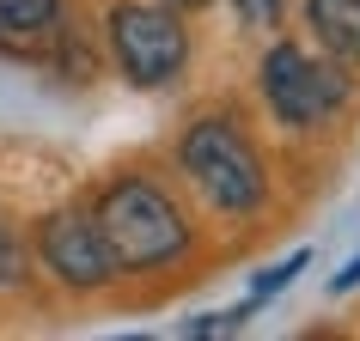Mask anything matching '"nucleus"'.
<instances>
[{"label":"nucleus","instance_id":"obj_8","mask_svg":"<svg viewBox=\"0 0 360 341\" xmlns=\"http://www.w3.org/2000/svg\"><path fill=\"white\" fill-rule=\"evenodd\" d=\"M305 268H311V250H293V256H287V262L263 268V274H257V281H250V305H269V299H275V293H287V286L300 281Z\"/></svg>","mask_w":360,"mask_h":341},{"label":"nucleus","instance_id":"obj_10","mask_svg":"<svg viewBox=\"0 0 360 341\" xmlns=\"http://www.w3.org/2000/svg\"><path fill=\"white\" fill-rule=\"evenodd\" d=\"M19 281V244H13V232L0 226V286Z\"/></svg>","mask_w":360,"mask_h":341},{"label":"nucleus","instance_id":"obj_5","mask_svg":"<svg viewBox=\"0 0 360 341\" xmlns=\"http://www.w3.org/2000/svg\"><path fill=\"white\" fill-rule=\"evenodd\" d=\"M37 256H43V268H49L61 286H74V293H98V286L116 281L110 244H104L98 220L79 213V208H61V213H49L37 226Z\"/></svg>","mask_w":360,"mask_h":341},{"label":"nucleus","instance_id":"obj_1","mask_svg":"<svg viewBox=\"0 0 360 341\" xmlns=\"http://www.w3.org/2000/svg\"><path fill=\"white\" fill-rule=\"evenodd\" d=\"M98 232L116 256V274H153L190 250V220L153 177H122L98 201Z\"/></svg>","mask_w":360,"mask_h":341},{"label":"nucleus","instance_id":"obj_7","mask_svg":"<svg viewBox=\"0 0 360 341\" xmlns=\"http://www.w3.org/2000/svg\"><path fill=\"white\" fill-rule=\"evenodd\" d=\"M305 25L330 61L360 67V0H305Z\"/></svg>","mask_w":360,"mask_h":341},{"label":"nucleus","instance_id":"obj_3","mask_svg":"<svg viewBox=\"0 0 360 341\" xmlns=\"http://www.w3.org/2000/svg\"><path fill=\"white\" fill-rule=\"evenodd\" d=\"M257 92L281 128L305 134V128H323L354 98V74L330 55L300 49V43H269V55L257 61Z\"/></svg>","mask_w":360,"mask_h":341},{"label":"nucleus","instance_id":"obj_4","mask_svg":"<svg viewBox=\"0 0 360 341\" xmlns=\"http://www.w3.org/2000/svg\"><path fill=\"white\" fill-rule=\"evenodd\" d=\"M110 55L122 67L129 86L141 92H159L184 74L190 61V31H184V13H171L165 0H116L110 6Z\"/></svg>","mask_w":360,"mask_h":341},{"label":"nucleus","instance_id":"obj_6","mask_svg":"<svg viewBox=\"0 0 360 341\" xmlns=\"http://www.w3.org/2000/svg\"><path fill=\"white\" fill-rule=\"evenodd\" d=\"M68 0H0V49L13 55H37L43 43L61 37Z\"/></svg>","mask_w":360,"mask_h":341},{"label":"nucleus","instance_id":"obj_2","mask_svg":"<svg viewBox=\"0 0 360 341\" xmlns=\"http://www.w3.org/2000/svg\"><path fill=\"white\" fill-rule=\"evenodd\" d=\"M177 165L202 189V201L214 213H226V220H250L269 201L263 152L250 147V134L232 116H195L184 128V140H177Z\"/></svg>","mask_w":360,"mask_h":341},{"label":"nucleus","instance_id":"obj_11","mask_svg":"<svg viewBox=\"0 0 360 341\" xmlns=\"http://www.w3.org/2000/svg\"><path fill=\"white\" fill-rule=\"evenodd\" d=\"M354 286H360V256H354V262H348V268H342L336 281H330V293H354Z\"/></svg>","mask_w":360,"mask_h":341},{"label":"nucleus","instance_id":"obj_12","mask_svg":"<svg viewBox=\"0 0 360 341\" xmlns=\"http://www.w3.org/2000/svg\"><path fill=\"white\" fill-rule=\"evenodd\" d=\"M171 13H202V6H208V0H165Z\"/></svg>","mask_w":360,"mask_h":341},{"label":"nucleus","instance_id":"obj_9","mask_svg":"<svg viewBox=\"0 0 360 341\" xmlns=\"http://www.w3.org/2000/svg\"><path fill=\"white\" fill-rule=\"evenodd\" d=\"M232 13H238V25H250V31H275V25L287 19V0H232Z\"/></svg>","mask_w":360,"mask_h":341}]
</instances>
